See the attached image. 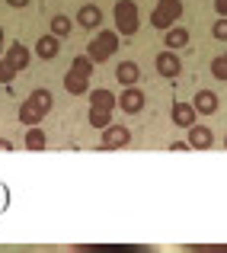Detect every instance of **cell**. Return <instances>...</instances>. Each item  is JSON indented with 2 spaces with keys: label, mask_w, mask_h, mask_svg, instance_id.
Segmentation results:
<instances>
[{
  "label": "cell",
  "mask_w": 227,
  "mask_h": 253,
  "mask_svg": "<svg viewBox=\"0 0 227 253\" xmlns=\"http://www.w3.org/2000/svg\"><path fill=\"white\" fill-rule=\"evenodd\" d=\"M215 10H218L221 19H227V0H215Z\"/></svg>",
  "instance_id": "obj_24"
},
{
  "label": "cell",
  "mask_w": 227,
  "mask_h": 253,
  "mask_svg": "<svg viewBox=\"0 0 227 253\" xmlns=\"http://www.w3.org/2000/svg\"><path fill=\"white\" fill-rule=\"evenodd\" d=\"M118 106V96L112 90H106V86H99V90H90V125L93 128H109L112 125V109Z\"/></svg>",
  "instance_id": "obj_2"
},
{
  "label": "cell",
  "mask_w": 227,
  "mask_h": 253,
  "mask_svg": "<svg viewBox=\"0 0 227 253\" xmlns=\"http://www.w3.org/2000/svg\"><path fill=\"white\" fill-rule=\"evenodd\" d=\"M118 109L128 112V116H138V112L144 109V93L138 90V86H125L122 96H118Z\"/></svg>",
  "instance_id": "obj_9"
},
{
  "label": "cell",
  "mask_w": 227,
  "mask_h": 253,
  "mask_svg": "<svg viewBox=\"0 0 227 253\" xmlns=\"http://www.w3.org/2000/svg\"><path fill=\"white\" fill-rule=\"evenodd\" d=\"M224 58H227V55H224Z\"/></svg>",
  "instance_id": "obj_30"
},
{
  "label": "cell",
  "mask_w": 227,
  "mask_h": 253,
  "mask_svg": "<svg viewBox=\"0 0 227 253\" xmlns=\"http://www.w3.org/2000/svg\"><path fill=\"white\" fill-rule=\"evenodd\" d=\"M179 16H183V0H160L157 6H153L151 13V23L153 29H173V26L179 23Z\"/></svg>",
  "instance_id": "obj_7"
},
{
  "label": "cell",
  "mask_w": 227,
  "mask_h": 253,
  "mask_svg": "<svg viewBox=\"0 0 227 253\" xmlns=\"http://www.w3.org/2000/svg\"><path fill=\"white\" fill-rule=\"evenodd\" d=\"M170 151H176V154H179V151H192V148H189V141H173Z\"/></svg>",
  "instance_id": "obj_25"
},
{
  "label": "cell",
  "mask_w": 227,
  "mask_h": 253,
  "mask_svg": "<svg viewBox=\"0 0 227 253\" xmlns=\"http://www.w3.org/2000/svg\"><path fill=\"white\" fill-rule=\"evenodd\" d=\"M13 77H16V71H13V68H10V64H6V61H3V58H0V84H10V81H13Z\"/></svg>",
  "instance_id": "obj_23"
},
{
  "label": "cell",
  "mask_w": 227,
  "mask_h": 253,
  "mask_svg": "<svg viewBox=\"0 0 227 253\" xmlns=\"http://www.w3.org/2000/svg\"><path fill=\"white\" fill-rule=\"evenodd\" d=\"M71 253H227V244H192V247H138V244H83Z\"/></svg>",
  "instance_id": "obj_1"
},
{
  "label": "cell",
  "mask_w": 227,
  "mask_h": 253,
  "mask_svg": "<svg viewBox=\"0 0 227 253\" xmlns=\"http://www.w3.org/2000/svg\"><path fill=\"white\" fill-rule=\"evenodd\" d=\"M192 109L202 112V116H215L218 112V96L211 90H198L195 93V103H192Z\"/></svg>",
  "instance_id": "obj_15"
},
{
  "label": "cell",
  "mask_w": 227,
  "mask_h": 253,
  "mask_svg": "<svg viewBox=\"0 0 227 253\" xmlns=\"http://www.w3.org/2000/svg\"><path fill=\"white\" fill-rule=\"evenodd\" d=\"M112 16H115V32L118 36H135L138 26H141V13H138L135 0H118L115 10H112Z\"/></svg>",
  "instance_id": "obj_6"
},
{
  "label": "cell",
  "mask_w": 227,
  "mask_h": 253,
  "mask_svg": "<svg viewBox=\"0 0 227 253\" xmlns=\"http://www.w3.org/2000/svg\"><path fill=\"white\" fill-rule=\"evenodd\" d=\"M170 116H173V122H176V125H183V128H192L198 112L192 109V103H176V106L170 109Z\"/></svg>",
  "instance_id": "obj_14"
},
{
  "label": "cell",
  "mask_w": 227,
  "mask_h": 253,
  "mask_svg": "<svg viewBox=\"0 0 227 253\" xmlns=\"http://www.w3.org/2000/svg\"><path fill=\"white\" fill-rule=\"evenodd\" d=\"M6 3H10L13 10H19V6H26V3H29V0H6Z\"/></svg>",
  "instance_id": "obj_27"
},
{
  "label": "cell",
  "mask_w": 227,
  "mask_h": 253,
  "mask_svg": "<svg viewBox=\"0 0 227 253\" xmlns=\"http://www.w3.org/2000/svg\"><path fill=\"white\" fill-rule=\"evenodd\" d=\"M131 141V131L125 125H115L112 122L109 128H103V141H99V151H118Z\"/></svg>",
  "instance_id": "obj_8"
},
{
  "label": "cell",
  "mask_w": 227,
  "mask_h": 253,
  "mask_svg": "<svg viewBox=\"0 0 227 253\" xmlns=\"http://www.w3.org/2000/svg\"><path fill=\"white\" fill-rule=\"evenodd\" d=\"M29 48H26L23 42H13V45H6V51H3V61L10 64L13 71H23V68H29Z\"/></svg>",
  "instance_id": "obj_11"
},
{
  "label": "cell",
  "mask_w": 227,
  "mask_h": 253,
  "mask_svg": "<svg viewBox=\"0 0 227 253\" xmlns=\"http://www.w3.org/2000/svg\"><path fill=\"white\" fill-rule=\"evenodd\" d=\"M186 141H189V148H192V151H208L211 144H215V131H211L208 125H192V128H189V138H186Z\"/></svg>",
  "instance_id": "obj_10"
},
{
  "label": "cell",
  "mask_w": 227,
  "mask_h": 253,
  "mask_svg": "<svg viewBox=\"0 0 227 253\" xmlns=\"http://www.w3.org/2000/svg\"><path fill=\"white\" fill-rule=\"evenodd\" d=\"M90 74H93V61L86 55H77L74 61H71L68 74H64V90H68L71 96L86 93V90H90Z\"/></svg>",
  "instance_id": "obj_4"
},
{
  "label": "cell",
  "mask_w": 227,
  "mask_h": 253,
  "mask_svg": "<svg viewBox=\"0 0 227 253\" xmlns=\"http://www.w3.org/2000/svg\"><path fill=\"white\" fill-rule=\"evenodd\" d=\"M71 26H74V23H71L68 16H55V19H51V36H55V39H64L71 32Z\"/></svg>",
  "instance_id": "obj_20"
},
{
  "label": "cell",
  "mask_w": 227,
  "mask_h": 253,
  "mask_svg": "<svg viewBox=\"0 0 227 253\" xmlns=\"http://www.w3.org/2000/svg\"><path fill=\"white\" fill-rule=\"evenodd\" d=\"M58 51H61V45H58V39L51 36V32H48V36H42V39L36 42V55L45 58V61H55Z\"/></svg>",
  "instance_id": "obj_17"
},
{
  "label": "cell",
  "mask_w": 227,
  "mask_h": 253,
  "mask_svg": "<svg viewBox=\"0 0 227 253\" xmlns=\"http://www.w3.org/2000/svg\"><path fill=\"white\" fill-rule=\"evenodd\" d=\"M211 74H215L218 81H227V58H224V55L211 61Z\"/></svg>",
  "instance_id": "obj_21"
},
{
  "label": "cell",
  "mask_w": 227,
  "mask_h": 253,
  "mask_svg": "<svg viewBox=\"0 0 227 253\" xmlns=\"http://www.w3.org/2000/svg\"><path fill=\"white\" fill-rule=\"evenodd\" d=\"M115 77H118V84H122V86H135L138 81H141V68H138L135 61H122L115 68Z\"/></svg>",
  "instance_id": "obj_16"
},
{
  "label": "cell",
  "mask_w": 227,
  "mask_h": 253,
  "mask_svg": "<svg viewBox=\"0 0 227 253\" xmlns=\"http://www.w3.org/2000/svg\"><path fill=\"white\" fill-rule=\"evenodd\" d=\"M211 36H215L218 42H227V19H218V23L211 26Z\"/></svg>",
  "instance_id": "obj_22"
},
{
  "label": "cell",
  "mask_w": 227,
  "mask_h": 253,
  "mask_svg": "<svg viewBox=\"0 0 227 253\" xmlns=\"http://www.w3.org/2000/svg\"><path fill=\"white\" fill-rule=\"evenodd\" d=\"M26 151H45V131L38 125H32L26 131Z\"/></svg>",
  "instance_id": "obj_19"
},
{
  "label": "cell",
  "mask_w": 227,
  "mask_h": 253,
  "mask_svg": "<svg viewBox=\"0 0 227 253\" xmlns=\"http://www.w3.org/2000/svg\"><path fill=\"white\" fill-rule=\"evenodd\" d=\"M224 148H227V135H224Z\"/></svg>",
  "instance_id": "obj_29"
},
{
  "label": "cell",
  "mask_w": 227,
  "mask_h": 253,
  "mask_svg": "<svg viewBox=\"0 0 227 253\" xmlns=\"http://www.w3.org/2000/svg\"><path fill=\"white\" fill-rule=\"evenodd\" d=\"M153 64H157V74H163V77H179V71H183V61H179V55H176V51H170V48L160 51Z\"/></svg>",
  "instance_id": "obj_12"
},
{
  "label": "cell",
  "mask_w": 227,
  "mask_h": 253,
  "mask_svg": "<svg viewBox=\"0 0 227 253\" xmlns=\"http://www.w3.org/2000/svg\"><path fill=\"white\" fill-rule=\"evenodd\" d=\"M51 103H55V96H51V90H45V86H38V90L29 93V99H26L23 106H19V122L23 125H38L45 116L51 112Z\"/></svg>",
  "instance_id": "obj_3"
},
{
  "label": "cell",
  "mask_w": 227,
  "mask_h": 253,
  "mask_svg": "<svg viewBox=\"0 0 227 253\" xmlns=\"http://www.w3.org/2000/svg\"><path fill=\"white\" fill-rule=\"evenodd\" d=\"M163 45L166 48H186L189 45V29H183V26H173V29H166L163 32Z\"/></svg>",
  "instance_id": "obj_18"
},
{
  "label": "cell",
  "mask_w": 227,
  "mask_h": 253,
  "mask_svg": "<svg viewBox=\"0 0 227 253\" xmlns=\"http://www.w3.org/2000/svg\"><path fill=\"white\" fill-rule=\"evenodd\" d=\"M115 48H118V32L103 29V32L93 36L90 45H86V58H90L93 64H103V61H109V58L115 55Z\"/></svg>",
  "instance_id": "obj_5"
},
{
  "label": "cell",
  "mask_w": 227,
  "mask_h": 253,
  "mask_svg": "<svg viewBox=\"0 0 227 253\" xmlns=\"http://www.w3.org/2000/svg\"><path fill=\"white\" fill-rule=\"evenodd\" d=\"M3 51H6L3 48V26H0V58H3Z\"/></svg>",
  "instance_id": "obj_28"
},
{
  "label": "cell",
  "mask_w": 227,
  "mask_h": 253,
  "mask_svg": "<svg viewBox=\"0 0 227 253\" xmlns=\"http://www.w3.org/2000/svg\"><path fill=\"white\" fill-rule=\"evenodd\" d=\"M77 23L83 26V29H96V26L103 23V10H99L96 3H83L77 10Z\"/></svg>",
  "instance_id": "obj_13"
},
{
  "label": "cell",
  "mask_w": 227,
  "mask_h": 253,
  "mask_svg": "<svg viewBox=\"0 0 227 253\" xmlns=\"http://www.w3.org/2000/svg\"><path fill=\"white\" fill-rule=\"evenodd\" d=\"M0 151H13V141H10V138H0Z\"/></svg>",
  "instance_id": "obj_26"
}]
</instances>
